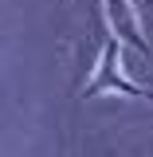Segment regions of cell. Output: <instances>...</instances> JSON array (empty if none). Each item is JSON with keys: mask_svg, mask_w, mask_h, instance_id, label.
Masks as SVG:
<instances>
[{"mask_svg": "<svg viewBox=\"0 0 153 157\" xmlns=\"http://www.w3.org/2000/svg\"><path fill=\"white\" fill-rule=\"evenodd\" d=\"M102 16H106L110 36H114L122 47H134L137 55H149V39L141 32V20H137L134 0H102Z\"/></svg>", "mask_w": 153, "mask_h": 157, "instance_id": "2", "label": "cell"}, {"mask_svg": "<svg viewBox=\"0 0 153 157\" xmlns=\"http://www.w3.org/2000/svg\"><path fill=\"white\" fill-rule=\"evenodd\" d=\"M98 94H126V98L153 102V86H141V82H134L126 75V67H122V43L114 36H106L102 51H98V63H94V75L82 86V98H98Z\"/></svg>", "mask_w": 153, "mask_h": 157, "instance_id": "1", "label": "cell"}]
</instances>
